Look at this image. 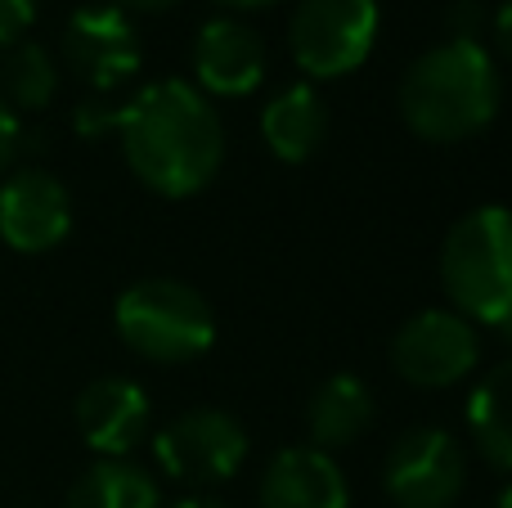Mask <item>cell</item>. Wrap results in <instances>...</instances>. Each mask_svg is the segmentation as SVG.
Wrapping results in <instances>:
<instances>
[{
    "instance_id": "obj_7",
    "label": "cell",
    "mask_w": 512,
    "mask_h": 508,
    "mask_svg": "<svg viewBox=\"0 0 512 508\" xmlns=\"http://www.w3.org/2000/svg\"><path fill=\"white\" fill-rule=\"evenodd\" d=\"M162 473L189 486H216L248 459V432L225 410H189L153 437Z\"/></svg>"
},
{
    "instance_id": "obj_13",
    "label": "cell",
    "mask_w": 512,
    "mask_h": 508,
    "mask_svg": "<svg viewBox=\"0 0 512 508\" xmlns=\"http://www.w3.org/2000/svg\"><path fill=\"white\" fill-rule=\"evenodd\" d=\"M261 508H351V491L328 450L288 446L265 464Z\"/></svg>"
},
{
    "instance_id": "obj_16",
    "label": "cell",
    "mask_w": 512,
    "mask_h": 508,
    "mask_svg": "<svg viewBox=\"0 0 512 508\" xmlns=\"http://www.w3.org/2000/svg\"><path fill=\"white\" fill-rule=\"evenodd\" d=\"M468 428L495 468H512V360L495 365L468 396Z\"/></svg>"
},
{
    "instance_id": "obj_4",
    "label": "cell",
    "mask_w": 512,
    "mask_h": 508,
    "mask_svg": "<svg viewBox=\"0 0 512 508\" xmlns=\"http://www.w3.org/2000/svg\"><path fill=\"white\" fill-rule=\"evenodd\" d=\"M117 338L144 360L180 365L212 347L216 315L198 288L180 279H140L113 306Z\"/></svg>"
},
{
    "instance_id": "obj_5",
    "label": "cell",
    "mask_w": 512,
    "mask_h": 508,
    "mask_svg": "<svg viewBox=\"0 0 512 508\" xmlns=\"http://www.w3.org/2000/svg\"><path fill=\"white\" fill-rule=\"evenodd\" d=\"M373 41H378V0H301L292 9V59L315 81L355 72L369 59Z\"/></svg>"
},
{
    "instance_id": "obj_3",
    "label": "cell",
    "mask_w": 512,
    "mask_h": 508,
    "mask_svg": "<svg viewBox=\"0 0 512 508\" xmlns=\"http://www.w3.org/2000/svg\"><path fill=\"white\" fill-rule=\"evenodd\" d=\"M441 284L468 324L512 338V212L499 203L459 216L441 248Z\"/></svg>"
},
{
    "instance_id": "obj_12",
    "label": "cell",
    "mask_w": 512,
    "mask_h": 508,
    "mask_svg": "<svg viewBox=\"0 0 512 508\" xmlns=\"http://www.w3.org/2000/svg\"><path fill=\"white\" fill-rule=\"evenodd\" d=\"M194 72L207 95L243 99L265 81V41L239 18H212L194 41Z\"/></svg>"
},
{
    "instance_id": "obj_1",
    "label": "cell",
    "mask_w": 512,
    "mask_h": 508,
    "mask_svg": "<svg viewBox=\"0 0 512 508\" xmlns=\"http://www.w3.org/2000/svg\"><path fill=\"white\" fill-rule=\"evenodd\" d=\"M126 167L162 198H189L216 180L225 162V126L198 86L180 77L153 81L113 117Z\"/></svg>"
},
{
    "instance_id": "obj_2",
    "label": "cell",
    "mask_w": 512,
    "mask_h": 508,
    "mask_svg": "<svg viewBox=\"0 0 512 508\" xmlns=\"http://www.w3.org/2000/svg\"><path fill=\"white\" fill-rule=\"evenodd\" d=\"M499 113V72L481 41L450 36L423 50L400 81V117L432 144L481 135Z\"/></svg>"
},
{
    "instance_id": "obj_15",
    "label": "cell",
    "mask_w": 512,
    "mask_h": 508,
    "mask_svg": "<svg viewBox=\"0 0 512 508\" xmlns=\"http://www.w3.org/2000/svg\"><path fill=\"white\" fill-rule=\"evenodd\" d=\"M310 441L315 450H337L364 437V428L373 423V396L364 387V378L355 374H333L328 383H319V392L310 396Z\"/></svg>"
},
{
    "instance_id": "obj_25",
    "label": "cell",
    "mask_w": 512,
    "mask_h": 508,
    "mask_svg": "<svg viewBox=\"0 0 512 508\" xmlns=\"http://www.w3.org/2000/svg\"><path fill=\"white\" fill-rule=\"evenodd\" d=\"M216 5H225V9H265V5H274V0H216Z\"/></svg>"
},
{
    "instance_id": "obj_26",
    "label": "cell",
    "mask_w": 512,
    "mask_h": 508,
    "mask_svg": "<svg viewBox=\"0 0 512 508\" xmlns=\"http://www.w3.org/2000/svg\"><path fill=\"white\" fill-rule=\"evenodd\" d=\"M499 508H512V486H508L504 495H499Z\"/></svg>"
},
{
    "instance_id": "obj_10",
    "label": "cell",
    "mask_w": 512,
    "mask_h": 508,
    "mask_svg": "<svg viewBox=\"0 0 512 508\" xmlns=\"http://www.w3.org/2000/svg\"><path fill=\"white\" fill-rule=\"evenodd\" d=\"M72 230V198L59 176L41 167H23L0 185V239L14 252H50Z\"/></svg>"
},
{
    "instance_id": "obj_20",
    "label": "cell",
    "mask_w": 512,
    "mask_h": 508,
    "mask_svg": "<svg viewBox=\"0 0 512 508\" xmlns=\"http://www.w3.org/2000/svg\"><path fill=\"white\" fill-rule=\"evenodd\" d=\"M18 149H23V122H18V113L0 99V171L14 162Z\"/></svg>"
},
{
    "instance_id": "obj_9",
    "label": "cell",
    "mask_w": 512,
    "mask_h": 508,
    "mask_svg": "<svg viewBox=\"0 0 512 508\" xmlns=\"http://www.w3.org/2000/svg\"><path fill=\"white\" fill-rule=\"evenodd\" d=\"M63 63L99 95L126 86L140 72V36L126 9L81 5L63 27Z\"/></svg>"
},
{
    "instance_id": "obj_19",
    "label": "cell",
    "mask_w": 512,
    "mask_h": 508,
    "mask_svg": "<svg viewBox=\"0 0 512 508\" xmlns=\"http://www.w3.org/2000/svg\"><path fill=\"white\" fill-rule=\"evenodd\" d=\"M32 18H36V0H0V45L23 41Z\"/></svg>"
},
{
    "instance_id": "obj_21",
    "label": "cell",
    "mask_w": 512,
    "mask_h": 508,
    "mask_svg": "<svg viewBox=\"0 0 512 508\" xmlns=\"http://www.w3.org/2000/svg\"><path fill=\"white\" fill-rule=\"evenodd\" d=\"M481 23H486V14H481L472 0H459V5L450 9V36H468V41H477Z\"/></svg>"
},
{
    "instance_id": "obj_22",
    "label": "cell",
    "mask_w": 512,
    "mask_h": 508,
    "mask_svg": "<svg viewBox=\"0 0 512 508\" xmlns=\"http://www.w3.org/2000/svg\"><path fill=\"white\" fill-rule=\"evenodd\" d=\"M490 32H495V45L512 59V0L495 9V18H490Z\"/></svg>"
},
{
    "instance_id": "obj_6",
    "label": "cell",
    "mask_w": 512,
    "mask_h": 508,
    "mask_svg": "<svg viewBox=\"0 0 512 508\" xmlns=\"http://www.w3.org/2000/svg\"><path fill=\"white\" fill-rule=\"evenodd\" d=\"M481 333L459 311H418L391 338V369L414 387H454L477 369Z\"/></svg>"
},
{
    "instance_id": "obj_11",
    "label": "cell",
    "mask_w": 512,
    "mask_h": 508,
    "mask_svg": "<svg viewBox=\"0 0 512 508\" xmlns=\"http://www.w3.org/2000/svg\"><path fill=\"white\" fill-rule=\"evenodd\" d=\"M149 396L131 378H95L86 392L77 396V428L90 450L104 459H122L149 432Z\"/></svg>"
},
{
    "instance_id": "obj_8",
    "label": "cell",
    "mask_w": 512,
    "mask_h": 508,
    "mask_svg": "<svg viewBox=\"0 0 512 508\" xmlns=\"http://www.w3.org/2000/svg\"><path fill=\"white\" fill-rule=\"evenodd\" d=\"M463 450L450 432L414 428L387 450L382 486L396 508H450L463 491Z\"/></svg>"
},
{
    "instance_id": "obj_24",
    "label": "cell",
    "mask_w": 512,
    "mask_h": 508,
    "mask_svg": "<svg viewBox=\"0 0 512 508\" xmlns=\"http://www.w3.org/2000/svg\"><path fill=\"white\" fill-rule=\"evenodd\" d=\"M171 508H225V500H212V495H189V500H176Z\"/></svg>"
},
{
    "instance_id": "obj_18",
    "label": "cell",
    "mask_w": 512,
    "mask_h": 508,
    "mask_svg": "<svg viewBox=\"0 0 512 508\" xmlns=\"http://www.w3.org/2000/svg\"><path fill=\"white\" fill-rule=\"evenodd\" d=\"M68 508H162V495L144 468L104 459L72 482Z\"/></svg>"
},
{
    "instance_id": "obj_23",
    "label": "cell",
    "mask_w": 512,
    "mask_h": 508,
    "mask_svg": "<svg viewBox=\"0 0 512 508\" xmlns=\"http://www.w3.org/2000/svg\"><path fill=\"white\" fill-rule=\"evenodd\" d=\"M117 9H144V14H153V9H171L176 0H113Z\"/></svg>"
},
{
    "instance_id": "obj_17",
    "label": "cell",
    "mask_w": 512,
    "mask_h": 508,
    "mask_svg": "<svg viewBox=\"0 0 512 508\" xmlns=\"http://www.w3.org/2000/svg\"><path fill=\"white\" fill-rule=\"evenodd\" d=\"M59 90V63L41 41H14L0 54V99L23 113H41Z\"/></svg>"
},
{
    "instance_id": "obj_14",
    "label": "cell",
    "mask_w": 512,
    "mask_h": 508,
    "mask_svg": "<svg viewBox=\"0 0 512 508\" xmlns=\"http://www.w3.org/2000/svg\"><path fill=\"white\" fill-rule=\"evenodd\" d=\"M261 135L270 144V153L288 167L297 162L315 158L319 144L328 135V108H324V95H319L310 81H292L283 86L270 104L261 108Z\"/></svg>"
}]
</instances>
